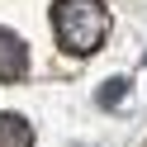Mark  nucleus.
<instances>
[{
  "mask_svg": "<svg viewBox=\"0 0 147 147\" xmlns=\"http://www.w3.org/2000/svg\"><path fill=\"white\" fill-rule=\"evenodd\" d=\"M52 29H57V43L67 52L86 57L109 38V10L100 0H57L52 5Z\"/></svg>",
  "mask_w": 147,
  "mask_h": 147,
  "instance_id": "f257e3e1",
  "label": "nucleus"
},
{
  "mask_svg": "<svg viewBox=\"0 0 147 147\" xmlns=\"http://www.w3.org/2000/svg\"><path fill=\"white\" fill-rule=\"evenodd\" d=\"M29 71V48H24L19 33L0 29V81H19Z\"/></svg>",
  "mask_w": 147,
  "mask_h": 147,
  "instance_id": "f03ea898",
  "label": "nucleus"
},
{
  "mask_svg": "<svg viewBox=\"0 0 147 147\" xmlns=\"http://www.w3.org/2000/svg\"><path fill=\"white\" fill-rule=\"evenodd\" d=\"M0 147H33V128L19 114H0Z\"/></svg>",
  "mask_w": 147,
  "mask_h": 147,
  "instance_id": "7ed1b4c3",
  "label": "nucleus"
},
{
  "mask_svg": "<svg viewBox=\"0 0 147 147\" xmlns=\"http://www.w3.org/2000/svg\"><path fill=\"white\" fill-rule=\"evenodd\" d=\"M123 95H128V81H123V76H119V81H109V86H100V105H105V109H114Z\"/></svg>",
  "mask_w": 147,
  "mask_h": 147,
  "instance_id": "20e7f679",
  "label": "nucleus"
},
{
  "mask_svg": "<svg viewBox=\"0 0 147 147\" xmlns=\"http://www.w3.org/2000/svg\"><path fill=\"white\" fill-rule=\"evenodd\" d=\"M142 62H147V57H142Z\"/></svg>",
  "mask_w": 147,
  "mask_h": 147,
  "instance_id": "39448f33",
  "label": "nucleus"
}]
</instances>
